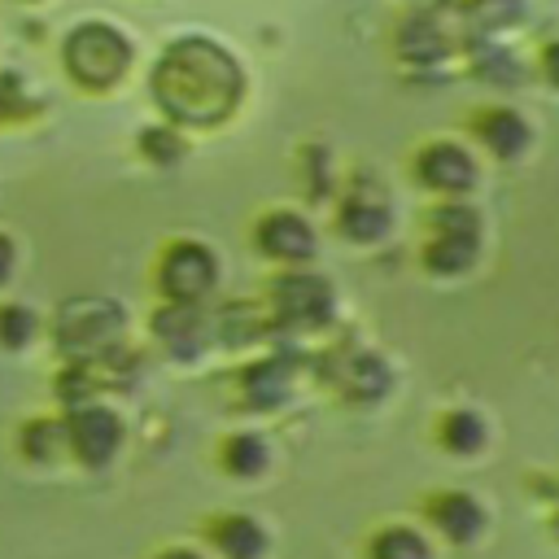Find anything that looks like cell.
<instances>
[{
    "instance_id": "cell-3",
    "label": "cell",
    "mask_w": 559,
    "mask_h": 559,
    "mask_svg": "<svg viewBox=\"0 0 559 559\" xmlns=\"http://www.w3.org/2000/svg\"><path fill=\"white\" fill-rule=\"evenodd\" d=\"M127 332V310L114 297H70L52 319V341L70 362H87L118 345Z\"/></svg>"
},
{
    "instance_id": "cell-13",
    "label": "cell",
    "mask_w": 559,
    "mask_h": 559,
    "mask_svg": "<svg viewBox=\"0 0 559 559\" xmlns=\"http://www.w3.org/2000/svg\"><path fill=\"white\" fill-rule=\"evenodd\" d=\"M472 131H476V140H480L493 157H502V162L524 157L528 144H533V127H528V118H524L520 109H511V105H493V109L476 114Z\"/></svg>"
},
{
    "instance_id": "cell-1",
    "label": "cell",
    "mask_w": 559,
    "mask_h": 559,
    "mask_svg": "<svg viewBox=\"0 0 559 559\" xmlns=\"http://www.w3.org/2000/svg\"><path fill=\"white\" fill-rule=\"evenodd\" d=\"M148 92L170 127L210 131V127H223L245 105L249 74L223 39L205 31H183L166 39L162 52L153 57Z\"/></svg>"
},
{
    "instance_id": "cell-25",
    "label": "cell",
    "mask_w": 559,
    "mask_h": 559,
    "mask_svg": "<svg viewBox=\"0 0 559 559\" xmlns=\"http://www.w3.org/2000/svg\"><path fill=\"white\" fill-rule=\"evenodd\" d=\"M428 231H445V236H472V240H480V214H476L467 201L450 197V201L432 205V214H428Z\"/></svg>"
},
{
    "instance_id": "cell-17",
    "label": "cell",
    "mask_w": 559,
    "mask_h": 559,
    "mask_svg": "<svg viewBox=\"0 0 559 559\" xmlns=\"http://www.w3.org/2000/svg\"><path fill=\"white\" fill-rule=\"evenodd\" d=\"M480 258V240L472 236H445V231H432L428 245H424V266L432 275H463L472 271Z\"/></svg>"
},
{
    "instance_id": "cell-10",
    "label": "cell",
    "mask_w": 559,
    "mask_h": 559,
    "mask_svg": "<svg viewBox=\"0 0 559 559\" xmlns=\"http://www.w3.org/2000/svg\"><path fill=\"white\" fill-rule=\"evenodd\" d=\"M253 240H258V249L266 258L284 262V266H301V262L314 258V227L297 210H271V214H262L258 227H253Z\"/></svg>"
},
{
    "instance_id": "cell-32",
    "label": "cell",
    "mask_w": 559,
    "mask_h": 559,
    "mask_svg": "<svg viewBox=\"0 0 559 559\" xmlns=\"http://www.w3.org/2000/svg\"><path fill=\"white\" fill-rule=\"evenodd\" d=\"M9 4H39V0H9Z\"/></svg>"
},
{
    "instance_id": "cell-14",
    "label": "cell",
    "mask_w": 559,
    "mask_h": 559,
    "mask_svg": "<svg viewBox=\"0 0 559 559\" xmlns=\"http://www.w3.org/2000/svg\"><path fill=\"white\" fill-rule=\"evenodd\" d=\"M240 393H245V406H253V411H275V406L288 402V393H293V358H288V354H271V358L253 362V367L240 376Z\"/></svg>"
},
{
    "instance_id": "cell-28",
    "label": "cell",
    "mask_w": 559,
    "mask_h": 559,
    "mask_svg": "<svg viewBox=\"0 0 559 559\" xmlns=\"http://www.w3.org/2000/svg\"><path fill=\"white\" fill-rule=\"evenodd\" d=\"M26 105H35L26 96V79L17 70H0V122H17Z\"/></svg>"
},
{
    "instance_id": "cell-33",
    "label": "cell",
    "mask_w": 559,
    "mask_h": 559,
    "mask_svg": "<svg viewBox=\"0 0 559 559\" xmlns=\"http://www.w3.org/2000/svg\"><path fill=\"white\" fill-rule=\"evenodd\" d=\"M555 533H559V515H555Z\"/></svg>"
},
{
    "instance_id": "cell-22",
    "label": "cell",
    "mask_w": 559,
    "mask_h": 559,
    "mask_svg": "<svg viewBox=\"0 0 559 559\" xmlns=\"http://www.w3.org/2000/svg\"><path fill=\"white\" fill-rule=\"evenodd\" d=\"M266 463H271V445H266L262 432H231L223 441V467L231 476H245V480L249 476H262Z\"/></svg>"
},
{
    "instance_id": "cell-9",
    "label": "cell",
    "mask_w": 559,
    "mask_h": 559,
    "mask_svg": "<svg viewBox=\"0 0 559 559\" xmlns=\"http://www.w3.org/2000/svg\"><path fill=\"white\" fill-rule=\"evenodd\" d=\"M415 175L424 188L441 192V197H463L476 188V157L467 144L459 140H428L419 153H415Z\"/></svg>"
},
{
    "instance_id": "cell-11",
    "label": "cell",
    "mask_w": 559,
    "mask_h": 559,
    "mask_svg": "<svg viewBox=\"0 0 559 559\" xmlns=\"http://www.w3.org/2000/svg\"><path fill=\"white\" fill-rule=\"evenodd\" d=\"M328 376L349 402H380L393 384V371L376 349H341L328 362Z\"/></svg>"
},
{
    "instance_id": "cell-18",
    "label": "cell",
    "mask_w": 559,
    "mask_h": 559,
    "mask_svg": "<svg viewBox=\"0 0 559 559\" xmlns=\"http://www.w3.org/2000/svg\"><path fill=\"white\" fill-rule=\"evenodd\" d=\"M472 74L489 87H520L524 83V61L515 52H507V44L480 39L476 52H472Z\"/></svg>"
},
{
    "instance_id": "cell-29",
    "label": "cell",
    "mask_w": 559,
    "mask_h": 559,
    "mask_svg": "<svg viewBox=\"0 0 559 559\" xmlns=\"http://www.w3.org/2000/svg\"><path fill=\"white\" fill-rule=\"evenodd\" d=\"M537 70H542V79H546L550 87H559V39H550V44L542 48V57H537Z\"/></svg>"
},
{
    "instance_id": "cell-19",
    "label": "cell",
    "mask_w": 559,
    "mask_h": 559,
    "mask_svg": "<svg viewBox=\"0 0 559 559\" xmlns=\"http://www.w3.org/2000/svg\"><path fill=\"white\" fill-rule=\"evenodd\" d=\"M520 17H524V0H463V22L467 31H476V44L498 39Z\"/></svg>"
},
{
    "instance_id": "cell-26",
    "label": "cell",
    "mask_w": 559,
    "mask_h": 559,
    "mask_svg": "<svg viewBox=\"0 0 559 559\" xmlns=\"http://www.w3.org/2000/svg\"><path fill=\"white\" fill-rule=\"evenodd\" d=\"M140 153L148 157V162H157V166H175L183 153H188V140H183V131L179 127H144L140 131Z\"/></svg>"
},
{
    "instance_id": "cell-31",
    "label": "cell",
    "mask_w": 559,
    "mask_h": 559,
    "mask_svg": "<svg viewBox=\"0 0 559 559\" xmlns=\"http://www.w3.org/2000/svg\"><path fill=\"white\" fill-rule=\"evenodd\" d=\"M157 559H201V555H197L192 546H170V550H162Z\"/></svg>"
},
{
    "instance_id": "cell-23",
    "label": "cell",
    "mask_w": 559,
    "mask_h": 559,
    "mask_svg": "<svg viewBox=\"0 0 559 559\" xmlns=\"http://www.w3.org/2000/svg\"><path fill=\"white\" fill-rule=\"evenodd\" d=\"M371 559H432V546L411 524H389L371 537Z\"/></svg>"
},
{
    "instance_id": "cell-5",
    "label": "cell",
    "mask_w": 559,
    "mask_h": 559,
    "mask_svg": "<svg viewBox=\"0 0 559 559\" xmlns=\"http://www.w3.org/2000/svg\"><path fill=\"white\" fill-rule=\"evenodd\" d=\"M218 284V253L205 240H170L157 258V288L166 301L201 306Z\"/></svg>"
},
{
    "instance_id": "cell-27",
    "label": "cell",
    "mask_w": 559,
    "mask_h": 559,
    "mask_svg": "<svg viewBox=\"0 0 559 559\" xmlns=\"http://www.w3.org/2000/svg\"><path fill=\"white\" fill-rule=\"evenodd\" d=\"M35 336H39V314L31 306H17V301L0 306V345L4 349H26Z\"/></svg>"
},
{
    "instance_id": "cell-4",
    "label": "cell",
    "mask_w": 559,
    "mask_h": 559,
    "mask_svg": "<svg viewBox=\"0 0 559 559\" xmlns=\"http://www.w3.org/2000/svg\"><path fill=\"white\" fill-rule=\"evenodd\" d=\"M266 301H271V319H275L280 328H288V332H314V328H323V323L332 319V310H336L332 284H328L323 275H314V271H301V266L275 275Z\"/></svg>"
},
{
    "instance_id": "cell-6",
    "label": "cell",
    "mask_w": 559,
    "mask_h": 559,
    "mask_svg": "<svg viewBox=\"0 0 559 559\" xmlns=\"http://www.w3.org/2000/svg\"><path fill=\"white\" fill-rule=\"evenodd\" d=\"M336 227H341V236H349L358 245H376L389 236L393 205H389V192L380 188L376 175H358L349 183V192L341 197V210H336Z\"/></svg>"
},
{
    "instance_id": "cell-24",
    "label": "cell",
    "mask_w": 559,
    "mask_h": 559,
    "mask_svg": "<svg viewBox=\"0 0 559 559\" xmlns=\"http://www.w3.org/2000/svg\"><path fill=\"white\" fill-rule=\"evenodd\" d=\"M266 319H262V306H249V301H231L223 310V319L214 323V336L227 341V345H249L253 336H262Z\"/></svg>"
},
{
    "instance_id": "cell-2",
    "label": "cell",
    "mask_w": 559,
    "mask_h": 559,
    "mask_svg": "<svg viewBox=\"0 0 559 559\" xmlns=\"http://www.w3.org/2000/svg\"><path fill=\"white\" fill-rule=\"evenodd\" d=\"M135 66V39L109 17H83L61 39V70L83 92H114Z\"/></svg>"
},
{
    "instance_id": "cell-30",
    "label": "cell",
    "mask_w": 559,
    "mask_h": 559,
    "mask_svg": "<svg viewBox=\"0 0 559 559\" xmlns=\"http://www.w3.org/2000/svg\"><path fill=\"white\" fill-rule=\"evenodd\" d=\"M13 262H17V249H13V240L0 231V284L13 275Z\"/></svg>"
},
{
    "instance_id": "cell-12",
    "label": "cell",
    "mask_w": 559,
    "mask_h": 559,
    "mask_svg": "<svg viewBox=\"0 0 559 559\" xmlns=\"http://www.w3.org/2000/svg\"><path fill=\"white\" fill-rule=\"evenodd\" d=\"M424 511H428V520L437 524V533H441L445 542H454V546H467V542H476V537L485 533V507H480L472 493H463V489H441V493H432V498L424 502Z\"/></svg>"
},
{
    "instance_id": "cell-8",
    "label": "cell",
    "mask_w": 559,
    "mask_h": 559,
    "mask_svg": "<svg viewBox=\"0 0 559 559\" xmlns=\"http://www.w3.org/2000/svg\"><path fill=\"white\" fill-rule=\"evenodd\" d=\"M148 328H153V341H157L170 358H179V362L201 358V354L210 349V341H214L210 314H205L201 306H192V301H166V306H157Z\"/></svg>"
},
{
    "instance_id": "cell-15",
    "label": "cell",
    "mask_w": 559,
    "mask_h": 559,
    "mask_svg": "<svg viewBox=\"0 0 559 559\" xmlns=\"http://www.w3.org/2000/svg\"><path fill=\"white\" fill-rule=\"evenodd\" d=\"M397 52L411 61V66H432L450 52V31L441 26L437 13H411L397 31Z\"/></svg>"
},
{
    "instance_id": "cell-7",
    "label": "cell",
    "mask_w": 559,
    "mask_h": 559,
    "mask_svg": "<svg viewBox=\"0 0 559 559\" xmlns=\"http://www.w3.org/2000/svg\"><path fill=\"white\" fill-rule=\"evenodd\" d=\"M66 428H70V454L83 467H105L122 445V419H118V411H109L100 402L70 406Z\"/></svg>"
},
{
    "instance_id": "cell-20",
    "label": "cell",
    "mask_w": 559,
    "mask_h": 559,
    "mask_svg": "<svg viewBox=\"0 0 559 559\" xmlns=\"http://www.w3.org/2000/svg\"><path fill=\"white\" fill-rule=\"evenodd\" d=\"M22 454L35 463H61L70 454V428L66 419H31L22 428Z\"/></svg>"
},
{
    "instance_id": "cell-21",
    "label": "cell",
    "mask_w": 559,
    "mask_h": 559,
    "mask_svg": "<svg viewBox=\"0 0 559 559\" xmlns=\"http://www.w3.org/2000/svg\"><path fill=\"white\" fill-rule=\"evenodd\" d=\"M437 437H441V445L450 450V454H480L485 450V441H489V428H485V419L476 415V411H450V415H441V428H437Z\"/></svg>"
},
{
    "instance_id": "cell-16",
    "label": "cell",
    "mask_w": 559,
    "mask_h": 559,
    "mask_svg": "<svg viewBox=\"0 0 559 559\" xmlns=\"http://www.w3.org/2000/svg\"><path fill=\"white\" fill-rule=\"evenodd\" d=\"M210 542L223 559H262L266 555V528L253 520V515H218L210 524Z\"/></svg>"
}]
</instances>
